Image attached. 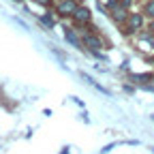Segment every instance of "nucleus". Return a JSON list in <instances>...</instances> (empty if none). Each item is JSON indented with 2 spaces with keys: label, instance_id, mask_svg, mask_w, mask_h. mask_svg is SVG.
I'll return each mask as SVG.
<instances>
[{
  "label": "nucleus",
  "instance_id": "1",
  "mask_svg": "<svg viewBox=\"0 0 154 154\" xmlns=\"http://www.w3.org/2000/svg\"><path fill=\"white\" fill-rule=\"evenodd\" d=\"M141 26H143V15L141 13L128 15V19H126V34H135L137 30H141Z\"/></svg>",
  "mask_w": 154,
  "mask_h": 154
},
{
  "label": "nucleus",
  "instance_id": "2",
  "mask_svg": "<svg viewBox=\"0 0 154 154\" xmlns=\"http://www.w3.org/2000/svg\"><path fill=\"white\" fill-rule=\"evenodd\" d=\"M58 15H62V17H73V13L77 11V2L75 0H62L60 5L56 7Z\"/></svg>",
  "mask_w": 154,
  "mask_h": 154
},
{
  "label": "nucleus",
  "instance_id": "3",
  "mask_svg": "<svg viewBox=\"0 0 154 154\" xmlns=\"http://www.w3.org/2000/svg\"><path fill=\"white\" fill-rule=\"evenodd\" d=\"M84 45H86V47H90L92 51H99V49L103 47L101 38H99V36H94V34H86V36H84Z\"/></svg>",
  "mask_w": 154,
  "mask_h": 154
},
{
  "label": "nucleus",
  "instance_id": "4",
  "mask_svg": "<svg viewBox=\"0 0 154 154\" xmlns=\"http://www.w3.org/2000/svg\"><path fill=\"white\" fill-rule=\"evenodd\" d=\"M73 19L77 24H86V22H90V11L86 7H77V11L73 13Z\"/></svg>",
  "mask_w": 154,
  "mask_h": 154
},
{
  "label": "nucleus",
  "instance_id": "5",
  "mask_svg": "<svg viewBox=\"0 0 154 154\" xmlns=\"http://www.w3.org/2000/svg\"><path fill=\"white\" fill-rule=\"evenodd\" d=\"M113 19L116 22H126L128 19V13H126V7H118V9H113Z\"/></svg>",
  "mask_w": 154,
  "mask_h": 154
},
{
  "label": "nucleus",
  "instance_id": "6",
  "mask_svg": "<svg viewBox=\"0 0 154 154\" xmlns=\"http://www.w3.org/2000/svg\"><path fill=\"white\" fill-rule=\"evenodd\" d=\"M143 13H146L148 17H152V19H154V0H148V2L143 5Z\"/></svg>",
  "mask_w": 154,
  "mask_h": 154
},
{
  "label": "nucleus",
  "instance_id": "7",
  "mask_svg": "<svg viewBox=\"0 0 154 154\" xmlns=\"http://www.w3.org/2000/svg\"><path fill=\"white\" fill-rule=\"evenodd\" d=\"M64 34H66V38H69V43H73V45H79V38L75 36V32H73V30H66Z\"/></svg>",
  "mask_w": 154,
  "mask_h": 154
},
{
  "label": "nucleus",
  "instance_id": "8",
  "mask_svg": "<svg viewBox=\"0 0 154 154\" xmlns=\"http://www.w3.org/2000/svg\"><path fill=\"white\" fill-rule=\"evenodd\" d=\"M41 22H43L45 26H49V28H51V26H54V19H51V13H47V15H43V17H41Z\"/></svg>",
  "mask_w": 154,
  "mask_h": 154
},
{
  "label": "nucleus",
  "instance_id": "9",
  "mask_svg": "<svg viewBox=\"0 0 154 154\" xmlns=\"http://www.w3.org/2000/svg\"><path fill=\"white\" fill-rule=\"evenodd\" d=\"M34 2H38V5H49V0H34Z\"/></svg>",
  "mask_w": 154,
  "mask_h": 154
},
{
  "label": "nucleus",
  "instance_id": "10",
  "mask_svg": "<svg viewBox=\"0 0 154 154\" xmlns=\"http://www.w3.org/2000/svg\"><path fill=\"white\" fill-rule=\"evenodd\" d=\"M150 34H154V19L150 22Z\"/></svg>",
  "mask_w": 154,
  "mask_h": 154
}]
</instances>
